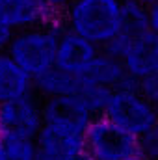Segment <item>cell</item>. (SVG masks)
I'll use <instances>...</instances> for the list:
<instances>
[{"instance_id": "cell-1", "label": "cell", "mask_w": 158, "mask_h": 160, "mask_svg": "<svg viewBox=\"0 0 158 160\" xmlns=\"http://www.w3.org/2000/svg\"><path fill=\"white\" fill-rule=\"evenodd\" d=\"M121 0H73L60 17L65 30L102 48L119 30Z\"/></svg>"}, {"instance_id": "cell-2", "label": "cell", "mask_w": 158, "mask_h": 160, "mask_svg": "<svg viewBox=\"0 0 158 160\" xmlns=\"http://www.w3.org/2000/svg\"><path fill=\"white\" fill-rule=\"evenodd\" d=\"M62 32L63 24L60 22V19L43 26L13 32L4 52L15 62L21 71H24L34 80L54 67L56 45Z\"/></svg>"}, {"instance_id": "cell-3", "label": "cell", "mask_w": 158, "mask_h": 160, "mask_svg": "<svg viewBox=\"0 0 158 160\" xmlns=\"http://www.w3.org/2000/svg\"><path fill=\"white\" fill-rule=\"evenodd\" d=\"M138 155V140L106 118H93L84 130L86 160H125Z\"/></svg>"}, {"instance_id": "cell-4", "label": "cell", "mask_w": 158, "mask_h": 160, "mask_svg": "<svg viewBox=\"0 0 158 160\" xmlns=\"http://www.w3.org/2000/svg\"><path fill=\"white\" fill-rule=\"evenodd\" d=\"M102 118L136 140L156 128L155 104L147 102L141 95H138V91H114Z\"/></svg>"}, {"instance_id": "cell-5", "label": "cell", "mask_w": 158, "mask_h": 160, "mask_svg": "<svg viewBox=\"0 0 158 160\" xmlns=\"http://www.w3.org/2000/svg\"><path fill=\"white\" fill-rule=\"evenodd\" d=\"M43 127L41 99L34 93L0 106V132L36 140Z\"/></svg>"}, {"instance_id": "cell-6", "label": "cell", "mask_w": 158, "mask_h": 160, "mask_svg": "<svg viewBox=\"0 0 158 160\" xmlns=\"http://www.w3.org/2000/svg\"><path fill=\"white\" fill-rule=\"evenodd\" d=\"M37 157L43 160H86L84 157V132L43 123L36 138Z\"/></svg>"}, {"instance_id": "cell-7", "label": "cell", "mask_w": 158, "mask_h": 160, "mask_svg": "<svg viewBox=\"0 0 158 160\" xmlns=\"http://www.w3.org/2000/svg\"><path fill=\"white\" fill-rule=\"evenodd\" d=\"M97 52L99 48L95 45L63 28L56 45L54 67L73 77H82L89 67V63L93 62V58L97 56Z\"/></svg>"}, {"instance_id": "cell-8", "label": "cell", "mask_w": 158, "mask_h": 160, "mask_svg": "<svg viewBox=\"0 0 158 160\" xmlns=\"http://www.w3.org/2000/svg\"><path fill=\"white\" fill-rule=\"evenodd\" d=\"M82 78L110 91H136L138 86V80L126 75L121 60L102 52L101 48L89 63V67L86 69V73L82 75Z\"/></svg>"}, {"instance_id": "cell-9", "label": "cell", "mask_w": 158, "mask_h": 160, "mask_svg": "<svg viewBox=\"0 0 158 160\" xmlns=\"http://www.w3.org/2000/svg\"><path fill=\"white\" fill-rule=\"evenodd\" d=\"M41 112H43V123L69 127L80 132H84L93 119L89 110L84 106V102L77 95L45 99L41 101Z\"/></svg>"}, {"instance_id": "cell-10", "label": "cell", "mask_w": 158, "mask_h": 160, "mask_svg": "<svg viewBox=\"0 0 158 160\" xmlns=\"http://www.w3.org/2000/svg\"><path fill=\"white\" fill-rule=\"evenodd\" d=\"M121 63L132 78L155 75L158 71V34L149 32L138 39L130 41L121 56Z\"/></svg>"}, {"instance_id": "cell-11", "label": "cell", "mask_w": 158, "mask_h": 160, "mask_svg": "<svg viewBox=\"0 0 158 160\" xmlns=\"http://www.w3.org/2000/svg\"><path fill=\"white\" fill-rule=\"evenodd\" d=\"M58 19L41 6L39 0H0V21L11 32L43 26Z\"/></svg>"}, {"instance_id": "cell-12", "label": "cell", "mask_w": 158, "mask_h": 160, "mask_svg": "<svg viewBox=\"0 0 158 160\" xmlns=\"http://www.w3.org/2000/svg\"><path fill=\"white\" fill-rule=\"evenodd\" d=\"M30 93H34L32 78L21 71L6 52H0V106Z\"/></svg>"}, {"instance_id": "cell-13", "label": "cell", "mask_w": 158, "mask_h": 160, "mask_svg": "<svg viewBox=\"0 0 158 160\" xmlns=\"http://www.w3.org/2000/svg\"><path fill=\"white\" fill-rule=\"evenodd\" d=\"M32 82H34V95L45 101V99H54V97L77 95L82 86V77H73L69 73H63L52 67Z\"/></svg>"}, {"instance_id": "cell-14", "label": "cell", "mask_w": 158, "mask_h": 160, "mask_svg": "<svg viewBox=\"0 0 158 160\" xmlns=\"http://www.w3.org/2000/svg\"><path fill=\"white\" fill-rule=\"evenodd\" d=\"M36 140L0 132V160H36Z\"/></svg>"}, {"instance_id": "cell-15", "label": "cell", "mask_w": 158, "mask_h": 160, "mask_svg": "<svg viewBox=\"0 0 158 160\" xmlns=\"http://www.w3.org/2000/svg\"><path fill=\"white\" fill-rule=\"evenodd\" d=\"M112 93L114 91H110L106 88H101V86H95V84H89V82H86L82 78V86H80L77 97L84 102V106L89 110V114L93 118H101L104 114L106 106H108V101H110Z\"/></svg>"}, {"instance_id": "cell-16", "label": "cell", "mask_w": 158, "mask_h": 160, "mask_svg": "<svg viewBox=\"0 0 158 160\" xmlns=\"http://www.w3.org/2000/svg\"><path fill=\"white\" fill-rule=\"evenodd\" d=\"M138 155L145 160H155L158 155V136L156 128L138 138Z\"/></svg>"}, {"instance_id": "cell-17", "label": "cell", "mask_w": 158, "mask_h": 160, "mask_svg": "<svg viewBox=\"0 0 158 160\" xmlns=\"http://www.w3.org/2000/svg\"><path fill=\"white\" fill-rule=\"evenodd\" d=\"M136 91H138V95H141L147 102L155 104V102H156V97H158V73L140 78L138 80V86H136Z\"/></svg>"}, {"instance_id": "cell-18", "label": "cell", "mask_w": 158, "mask_h": 160, "mask_svg": "<svg viewBox=\"0 0 158 160\" xmlns=\"http://www.w3.org/2000/svg\"><path fill=\"white\" fill-rule=\"evenodd\" d=\"M73 0H39V4L45 8V9H48L52 15H56V17H62V13L65 11V8L71 4Z\"/></svg>"}, {"instance_id": "cell-19", "label": "cell", "mask_w": 158, "mask_h": 160, "mask_svg": "<svg viewBox=\"0 0 158 160\" xmlns=\"http://www.w3.org/2000/svg\"><path fill=\"white\" fill-rule=\"evenodd\" d=\"M11 36H13V32L0 21V52H4L6 50V47H7V43L11 39Z\"/></svg>"}, {"instance_id": "cell-20", "label": "cell", "mask_w": 158, "mask_h": 160, "mask_svg": "<svg viewBox=\"0 0 158 160\" xmlns=\"http://www.w3.org/2000/svg\"><path fill=\"white\" fill-rule=\"evenodd\" d=\"M147 17H149L151 30L158 34V11H156V4H153V6H147Z\"/></svg>"}, {"instance_id": "cell-21", "label": "cell", "mask_w": 158, "mask_h": 160, "mask_svg": "<svg viewBox=\"0 0 158 160\" xmlns=\"http://www.w3.org/2000/svg\"><path fill=\"white\" fill-rule=\"evenodd\" d=\"M136 2H138V4H141V6H145V8H147V6L156 4V0H136Z\"/></svg>"}, {"instance_id": "cell-22", "label": "cell", "mask_w": 158, "mask_h": 160, "mask_svg": "<svg viewBox=\"0 0 158 160\" xmlns=\"http://www.w3.org/2000/svg\"><path fill=\"white\" fill-rule=\"evenodd\" d=\"M125 160H145V158H141L140 155H136V157H130V158H125Z\"/></svg>"}]
</instances>
